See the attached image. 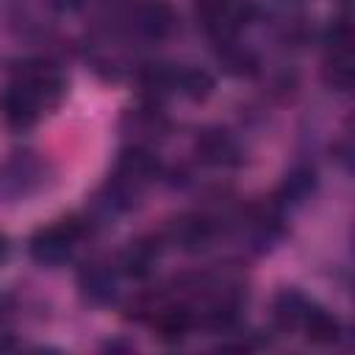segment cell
Masks as SVG:
<instances>
[{
	"instance_id": "6da1fadb",
	"label": "cell",
	"mask_w": 355,
	"mask_h": 355,
	"mask_svg": "<svg viewBox=\"0 0 355 355\" xmlns=\"http://www.w3.org/2000/svg\"><path fill=\"white\" fill-rule=\"evenodd\" d=\"M80 233H83V225L75 216L61 219L50 227H42L31 239V255L42 263H58L69 255V247Z\"/></svg>"
},
{
	"instance_id": "7a4b0ae2",
	"label": "cell",
	"mask_w": 355,
	"mask_h": 355,
	"mask_svg": "<svg viewBox=\"0 0 355 355\" xmlns=\"http://www.w3.org/2000/svg\"><path fill=\"white\" fill-rule=\"evenodd\" d=\"M0 111H3V119L11 128H28L39 116L42 100L36 97V92L25 80H19V83H14V86L6 89V94L0 100Z\"/></svg>"
},
{
	"instance_id": "3957f363",
	"label": "cell",
	"mask_w": 355,
	"mask_h": 355,
	"mask_svg": "<svg viewBox=\"0 0 355 355\" xmlns=\"http://www.w3.org/2000/svg\"><path fill=\"white\" fill-rule=\"evenodd\" d=\"M172 236H175V241L183 250L194 252V250H202V247L211 244V239H214V222L205 219V216H183V219H178L172 225Z\"/></svg>"
},
{
	"instance_id": "277c9868",
	"label": "cell",
	"mask_w": 355,
	"mask_h": 355,
	"mask_svg": "<svg viewBox=\"0 0 355 355\" xmlns=\"http://www.w3.org/2000/svg\"><path fill=\"white\" fill-rule=\"evenodd\" d=\"M272 311H275V322H277L280 327H297V324L305 322L311 305H308V300H305L300 291L286 288V291H280V294L275 297Z\"/></svg>"
},
{
	"instance_id": "5b68a950",
	"label": "cell",
	"mask_w": 355,
	"mask_h": 355,
	"mask_svg": "<svg viewBox=\"0 0 355 355\" xmlns=\"http://www.w3.org/2000/svg\"><path fill=\"white\" fill-rule=\"evenodd\" d=\"M308 338L313 344H336L341 338V322L338 316L327 313V311H319V308H311L305 322H302Z\"/></svg>"
},
{
	"instance_id": "8992f818",
	"label": "cell",
	"mask_w": 355,
	"mask_h": 355,
	"mask_svg": "<svg viewBox=\"0 0 355 355\" xmlns=\"http://www.w3.org/2000/svg\"><path fill=\"white\" fill-rule=\"evenodd\" d=\"M158 258V241L153 239H141L136 241L125 255H122V266L130 277H147L153 272V263Z\"/></svg>"
},
{
	"instance_id": "52a82bcc",
	"label": "cell",
	"mask_w": 355,
	"mask_h": 355,
	"mask_svg": "<svg viewBox=\"0 0 355 355\" xmlns=\"http://www.w3.org/2000/svg\"><path fill=\"white\" fill-rule=\"evenodd\" d=\"M155 169H158V161H155V155L153 153H147V150H141V147H128V150H122V155H119V172L125 175V178H136V180H147V178H153L155 175Z\"/></svg>"
},
{
	"instance_id": "ba28073f",
	"label": "cell",
	"mask_w": 355,
	"mask_h": 355,
	"mask_svg": "<svg viewBox=\"0 0 355 355\" xmlns=\"http://www.w3.org/2000/svg\"><path fill=\"white\" fill-rule=\"evenodd\" d=\"M191 313L186 308H169L155 316V330L164 341H180L191 327Z\"/></svg>"
},
{
	"instance_id": "9c48e42d",
	"label": "cell",
	"mask_w": 355,
	"mask_h": 355,
	"mask_svg": "<svg viewBox=\"0 0 355 355\" xmlns=\"http://www.w3.org/2000/svg\"><path fill=\"white\" fill-rule=\"evenodd\" d=\"M141 28H144L147 36L161 39V36L172 33V28H175V11L166 3H150L141 11Z\"/></svg>"
},
{
	"instance_id": "30bf717a",
	"label": "cell",
	"mask_w": 355,
	"mask_h": 355,
	"mask_svg": "<svg viewBox=\"0 0 355 355\" xmlns=\"http://www.w3.org/2000/svg\"><path fill=\"white\" fill-rule=\"evenodd\" d=\"M197 153H200V158L202 161H208V164H227V161H233V155H236V147H233V141L225 136V133H205L200 141H197Z\"/></svg>"
},
{
	"instance_id": "8fae6325",
	"label": "cell",
	"mask_w": 355,
	"mask_h": 355,
	"mask_svg": "<svg viewBox=\"0 0 355 355\" xmlns=\"http://www.w3.org/2000/svg\"><path fill=\"white\" fill-rule=\"evenodd\" d=\"M175 86H180V92L191 100H205L214 92V78L205 69H183L178 72Z\"/></svg>"
},
{
	"instance_id": "7c38bea8",
	"label": "cell",
	"mask_w": 355,
	"mask_h": 355,
	"mask_svg": "<svg viewBox=\"0 0 355 355\" xmlns=\"http://www.w3.org/2000/svg\"><path fill=\"white\" fill-rule=\"evenodd\" d=\"M14 347V338H8L6 333H0V349H11Z\"/></svg>"
},
{
	"instance_id": "4fadbf2b",
	"label": "cell",
	"mask_w": 355,
	"mask_h": 355,
	"mask_svg": "<svg viewBox=\"0 0 355 355\" xmlns=\"http://www.w3.org/2000/svg\"><path fill=\"white\" fill-rule=\"evenodd\" d=\"M6 252H8V244H6V239H3V236H0V261H3V258H6Z\"/></svg>"
},
{
	"instance_id": "5bb4252c",
	"label": "cell",
	"mask_w": 355,
	"mask_h": 355,
	"mask_svg": "<svg viewBox=\"0 0 355 355\" xmlns=\"http://www.w3.org/2000/svg\"><path fill=\"white\" fill-rule=\"evenodd\" d=\"M341 3H347V0H341Z\"/></svg>"
}]
</instances>
